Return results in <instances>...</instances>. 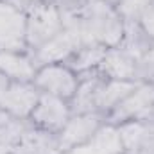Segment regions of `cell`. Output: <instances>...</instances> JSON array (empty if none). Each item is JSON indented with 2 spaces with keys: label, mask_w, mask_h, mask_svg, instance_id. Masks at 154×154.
I'll list each match as a JSON object with an SVG mask.
<instances>
[{
  "label": "cell",
  "mask_w": 154,
  "mask_h": 154,
  "mask_svg": "<svg viewBox=\"0 0 154 154\" xmlns=\"http://www.w3.org/2000/svg\"><path fill=\"white\" fill-rule=\"evenodd\" d=\"M29 52L25 39V11L0 0V52Z\"/></svg>",
  "instance_id": "7"
},
{
  "label": "cell",
  "mask_w": 154,
  "mask_h": 154,
  "mask_svg": "<svg viewBox=\"0 0 154 154\" xmlns=\"http://www.w3.org/2000/svg\"><path fill=\"white\" fill-rule=\"evenodd\" d=\"M4 2H7V4H11V5H14V7H18V9H27L29 7V4H31V0H4Z\"/></svg>",
  "instance_id": "21"
},
{
  "label": "cell",
  "mask_w": 154,
  "mask_h": 154,
  "mask_svg": "<svg viewBox=\"0 0 154 154\" xmlns=\"http://www.w3.org/2000/svg\"><path fill=\"white\" fill-rule=\"evenodd\" d=\"M86 45H102L106 48L118 47L125 32V23L115 5L106 0H82L74 4Z\"/></svg>",
  "instance_id": "1"
},
{
  "label": "cell",
  "mask_w": 154,
  "mask_h": 154,
  "mask_svg": "<svg viewBox=\"0 0 154 154\" xmlns=\"http://www.w3.org/2000/svg\"><path fill=\"white\" fill-rule=\"evenodd\" d=\"M63 31L61 7L54 0L31 2L25 9V39L29 52Z\"/></svg>",
  "instance_id": "2"
},
{
  "label": "cell",
  "mask_w": 154,
  "mask_h": 154,
  "mask_svg": "<svg viewBox=\"0 0 154 154\" xmlns=\"http://www.w3.org/2000/svg\"><path fill=\"white\" fill-rule=\"evenodd\" d=\"M140 27L143 29V32L154 41V0L149 4V7L145 9V13L142 14V18L138 20Z\"/></svg>",
  "instance_id": "20"
},
{
  "label": "cell",
  "mask_w": 154,
  "mask_h": 154,
  "mask_svg": "<svg viewBox=\"0 0 154 154\" xmlns=\"http://www.w3.org/2000/svg\"><path fill=\"white\" fill-rule=\"evenodd\" d=\"M99 74L106 79H120V81H142L140 79V61L127 54L124 48L113 47L108 48Z\"/></svg>",
  "instance_id": "10"
},
{
  "label": "cell",
  "mask_w": 154,
  "mask_h": 154,
  "mask_svg": "<svg viewBox=\"0 0 154 154\" xmlns=\"http://www.w3.org/2000/svg\"><path fill=\"white\" fill-rule=\"evenodd\" d=\"M38 66L31 52L2 50L0 52V74L11 82H32Z\"/></svg>",
  "instance_id": "11"
},
{
  "label": "cell",
  "mask_w": 154,
  "mask_h": 154,
  "mask_svg": "<svg viewBox=\"0 0 154 154\" xmlns=\"http://www.w3.org/2000/svg\"><path fill=\"white\" fill-rule=\"evenodd\" d=\"M79 47V43L75 38L63 29L59 34H56L54 38H50L48 41H45L41 47H38L36 50L31 52L36 66H43V65H52V63H66L70 59V56L75 52Z\"/></svg>",
  "instance_id": "9"
},
{
  "label": "cell",
  "mask_w": 154,
  "mask_h": 154,
  "mask_svg": "<svg viewBox=\"0 0 154 154\" xmlns=\"http://www.w3.org/2000/svg\"><path fill=\"white\" fill-rule=\"evenodd\" d=\"M11 154H59L57 138L31 124L11 147Z\"/></svg>",
  "instance_id": "14"
},
{
  "label": "cell",
  "mask_w": 154,
  "mask_h": 154,
  "mask_svg": "<svg viewBox=\"0 0 154 154\" xmlns=\"http://www.w3.org/2000/svg\"><path fill=\"white\" fill-rule=\"evenodd\" d=\"M31 2H41V0H31ZM54 2H57V0H54Z\"/></svg>",
  "instance_id": "25"
},
{
  "label": "cell",
  "mask_w": 154,
  "mask_h": 154,
  "mask_svg": "<svg viewBox=\"0 0 154 154\" xmlns=\"http://www.w3.org/2000/svg\"><path fill=\"white\" fill-rule=\"evenodd\" d=\"M9 82H11V81H9L7 77H4L2 74H0V99H2V95H4V91L7 90V86H9Z\"/></svg>",
  "instance_id": "22"
},
{
  "label": "cell",
  "mask_w": 154,
  "mask_h": 154,
  "mask_svg": "<svg viewBox=\"0 0 154 154\" xmlns=\"http://www.w3.org/2000/svg\"><path fill=\"white\" fill-rule=\"evenodd\" d=\"M39 91L34 82H9L0 99V108L20 120H29L39 99Z\"/></svg>",
  "instance_id": "8"
},
{
  "label": "cell",
  "mask_w": 154,
  "mask_h": 154,
  "mask_svg": "<svg viewBox=\"0 0 154 154\" xmlns=\"http://www.w3.org/2000/svg\"><path fill=\"white\" fill-rule=\"evenodd\" d=\"M106 2H108V4H111V5H115V4L118 2V0H106Z\"/></svg>",
  "instance_id": "24"
},
{
  "label": "cell",
  "mask_w": 154,
  "mask_h": 154,
  "mask_svg": "<svg viewBox=\"0 0 154 154\" xmlns=\"http://www.w3.org/2000/svg\"><path fill=\"white\" fill-rule=\"evenodd\" d=\"M32 82L43 93L70 100L79 86V75L66 63H52L39 66Z\"/></svg>",
  "instance_id": "4"
},
{
  "label": "cell",
  "mask_w": 154,
  "mask_h": 154,
  "mask_svg": "<svg viewBox=\"0 0 154 154\" xmlns=\"http://www.w3.org/2000/svg\"><path fill=\"white\" fill-rule=\"evenodd\" d=\"M125 120H154V82H140L106 116L113 125Z\"/></svg>",
  "instance_id": "3"
},
{
  "label": "cell",
  "mask_w": 154,
  "mask_h": 154,
  "mask_svg": "<svg viewBox=\"0 0 154 154\" xmlns=\"http://www.w3.org/2000/svg\"><path fill=\"white\" fill-rule=\"evenodd\" d=\"M124 152L122 143H120V136L116 131V125L106 122L91 140L75 145L68 151H63L59 154H116Z\"/></svg>",
  "instance_id": "13"
},
{
  "label": "cell",
  "mask_w": 154,
  "mask_h": 154,
  "mask_svg": "<svg viewBox=\"0 0 154 154\" xmlns=\"http://www.w3.org/2000/svg\"><path fill=\"white\" fill-rule=\"evenodd\" d=\"M79 2H82V0H57L59 5H74V4H79Z\"/></svg>",
  "instance_id": "23"
},
{
  "label": "cell",
  "mask_w": 154,
  "mask_h": 154,
  "mask_svg": "<svg viewBox=\"0 0 154 154\" xmlns=\"http://www.w3.org/2000/svg\"><path fill=\"white\" fill-rule=\"evenodd\" d=\"M116 154H125V152H116Z\"/></svg>",
  "instance_id": "26"
},
{
  "label": "cell",
  "mask_w": 154,
  "mask_h": 154,
  "mask_svg": "<svg viewBox=\"0 0 154 154\" xmlns=\"http://www.w3.org/2000/svg\"><path fill=\"white\" fill-rule=\"evenodd\" d=\"M151 2L152 0H118L115 4V9L124 20V23H134L142 18Z\"/></svg>",
  "instance_id": "19"
},
{
  "label": "cell",
  "mask_w": 154,
  "mask_h": 154,
  "mask_svg": "<svg viewBox=\"0 0 154 154\" xmlns=\"http://www.w3.org/2000/svg\"><path fill=\"white\" fill-rule=\"evenodd\" d=\"M154 41L145 32H143V29L140 27V23L138 22H134V23H125V32H124V38L120 41V48H124L127 54H131L134 59H138V61H142L145 56H147V52L152 48Z\"/></svg>",
  "instance_id": "18"
},
{
  "label": "cell",
  "mask_w": 154,
  "mask_h": 154,
  "mask_svg": "<svg viewBox=\"0 0 154 154\" xmlns=\"http://www.w3.org/2000/svg\"><path fill=\"white\" fill-rule=\"evenodd\" d=\"M120 143L125 154H136L154 136V120H125L116 124Z\"/></svg>",
  "instance_id": "15"
},
{
  "label": "cell",
  "mask_w": 154,
  "mask_h": 154,
  "mask_svg": "<svg viewBox=\"0 0 154 154\" xmlns=\"http://www.w3.org/2000/svg\"><path fill=\"white\" fill-rule=\"evenodd\" d=\"M106 52H108V48L102 47V45H86V47L77 48L70 56V59L66 61V65L77 75H84V74L99 70Z\"/></svg>",
  "instance_id": "17"
},
{
  "label": "cell",
  "mask_w": 154,
  "mask_h": 154,
  "mask_svg": "<svg viewBox=\"0 0 154 154\" xmlns=\"http://www.w3.org/2000/svg\"><path fill=\"white\" fill-rule=\"evenodd\" d=\"M106 124V116L99 111L93 113H79L72 115L68 122L63 125V129L56 134L59 152L68 151L75 145H81L95 136V133Z\"/></svg>",
  "instance_id": "5"
},
{
  "label": "cell",
  "mask_w": 154,
  "mask_h": 154,
  "mask_svg": "<svg viewBox=\"0 0 154 154\" xmlns=\"http://www.w3.org/2000/svg\"><path fill=\"white\" fill-rule=\"evenodd\" d=\"M143 81H120V79H102L95 95V108L99 113L108 116L116 106Z\"/></svg>",
  "instance_id": "12"
},
{
  "label": "cell",
  "mask_w": 154,
  "mask_h": 154,
  "mask_svg": "<svg viewBox=\"0 0 154 154\" xmlns=\"http://www.w3.org/2000/svg\"><path fill=\"white\" fill-rule=\"evenodd\" d=\"M70 116H72V109H70L68 100L41 91L38 104L29 116V122L41 131L57 134Z\"/></svg>",
  "instance_id": "6"
},
{
  "label": "cell",
  "mask_w": 154,
  "mask_h": 154,
  "mask_svg": "<svg viewBox=\"0 0 154 154\" xmlns=\"http://www.w3.org/2000/svg\"><path fill=\"white\" fill-rule=\"evenodd\" d=\"M104 75L99 74V70L79 75V86H77L74 97L68 100L72 115H79V113H93L97 111L95 108V95L99 90V84L102 82Z\"/></svg>",
  "instance_id": "16"
}]
</instances>
